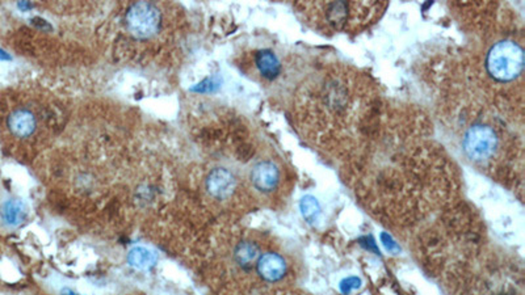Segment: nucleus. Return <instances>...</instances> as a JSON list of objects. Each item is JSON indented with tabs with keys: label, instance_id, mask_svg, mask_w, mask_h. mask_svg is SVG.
Returning <instances> with one entry per match:
<instances>
[{
	"label": "nucleus",
	"instance_id": "nucleus-1",
	"mask_svg": "<svg viewBox=\"0 0 525 295\" xmlns=\"http://www.w3.org/2000/svg\"><path fill=\"white\" fill-rule=\"evenodd\" d=\"M54 114L49 105L25 92L0 93V136L15 146L38 143Z\"/></svg>",
	"mask_w": 525,
	"mask_h": 295
},
{
	"label": "nucleus",
	"instance_id": "nucleus-2",
	"mask_svg": "<svg viewBox=\"0 0 525 295\" xmlns=\"http://www.w3.org/2000/svg\"><path fill=\"white\" fill-rule=\"evenodd\" d=\"M386 4L382 3H306V15L318 28L331 32L349 31L374 20Z\"/></svg>",
	"mask_w": 525,
	"mask_h": 295
},
{
	"label": "nucleus",
	"instance_id": "nucleus-3",
	"mask_svg": "<svg viewBox=\"0 0 525 295\" xmlns=\"http://www.w3.org/2000/svg\"><path fill=\"white\" fill-rule=\"evenodd\" d=\"M524 67V51L521 45L512 40L499 41L490 49L486 57V70L499 83L513 82L521 75Z\"/></svg>",
	"mask_w": 525,
	"mask_h": 295
},
{
	"label": "nucleus",
	"instance_id": "nucleus-4",
	"mask_svg": "<svg viewBox=\"0 0 525 295\" xmlns=\"http://www.w3.org/2000/svg\"><path fill=\"white\" fill-rule=\"evenodd\" d=\"M163 23L162 11L149 2L132 4L125 14V28L134 38L149 40L160 32Z\"/></svg>",
	"mask_w": 525,
	"mask_h": 295
},
{
	"label": "nucleus",
	"instance_id": "nucleus-5",
	"mask_svg": "<svg viewBox=\"0 0 525 295\" xmlns=\"http://www.w3.org/2000/svg\"><path fill=\"white\" fill-rule=\"evenodd\" d=\"M499 134L495 126L488 123H474L465 132L462 147L469 159L482 163L487 162L499 149Z\"/></svg>",
	"mask_w": 525,
	"mask_h": 295
},
{
	"label": "nucleus",
	"instance_id": "nucleus-6",
	"mask_svg": "<svg viewBox=\"0 0 525 295\" xmlns=\"http://www.w3.org/2000/svg\"><path fill=\"white\" fill-rule=\"evenodd\" d=\"M237 179L234 173L226 168H214L206 176L205 187L210 196L218 201H225L230 198L231 194L237 189Z\"/></svg>",
	"mask_w": 525,
	"mask_h": 295
},
{
	"label": "nucleus",
	"instance_id": "nucleus-7",
	"mask_svg": "<svg viewBox=\"0 0 525 295\" xmlns=\"http://www.w3.org/2000/svg\"><path fill=\"white\" fill-rule=\"evenodd\" d=\"M256 273L261 281L276 283L284 279L288 273V264L282 254L275 251H265L260 256L256 266Z\"/></svg>",
	"mask_w": 525,
	"mask_h": 295
},
{
	"label": "nucleus",
	"instance_id": "nucleus-8",
	"mask_svg": "<svg viewBox=\"0 0 525 295\" xmlns=\"http://www.w3.org/2000/svg\"><path fill=\"white\" fill-rule=\"evenodd\" d=\"M263 254L261 247L259 243L251 239H242L231 249V261L239 270L248 273L255 270L260 256ZM258 274V273H256Z\"/></svg>",
	"mask_w": 525,
	"mask_h": 295
},
{
	"label": "nucleus",
	"instance_id": "nucleus-9",
	"mask_svg": "<svg viewBox=\"0 0 525 295\" xmlns=\"http://www.w3.org/2000/svg\"><path fill=\"white\" fill-rule=\"evenodd\" d=\"M251 181L260 192H272L280 181L278 168L272 162H260L251 171Z\"/></svg>",
	"mask_w": 525,
	"mask_h": 295
},
{
	"label": "nucleus",
	"instance_id": "nucleus-10",
	"mask_svg": "<svg viewBox=\"0 0 525 295\" xmlns=\"http://www.w3.org/2000/svg\"><path fill=\"white\" fill-rule=\"evenodd\" d=\"M255 66L263 79L273 80L281 72V63L271 50H260L255 55Z\"/></svg>",
	"mask_w": 525,
	"mask_h": 295
},
{
	"label": "nucleus",
	"instance_id": "nucleus-11",
	"mask_svg": "<svg viewBox=\"0 0 525 295\" xmlns=\"http://www.w3.org/2000/svg\"><path fill=\"white\" fill-rule=\"evenodd\" d=\"M2 217L3 221L10 226H19L27 217V207L21 201L11 200L4 204Z\"/></svg>",
	"mask_w": 525,
	"mask_h": 295
},
{
	"label": "nucleus",
	"instance_id": "nucleus-12",
	"mask_svg": "<svg viewBox=\"0 0 525 295\" xmlns=\"http://www.w3.org/2000/svg\"><path fill=\"white\" fill-rule=\"evenodd\" d=\"M156 261V256L153 251H150L147 248L137 247L133 248L129 253V262L138 269H149L151 268Z\"/></svg>",
	"mask_w": 525,
	"mask_h": 295
},
{
	"label": "nucleus",
	"instance_id": "nucleus-13",
	"mask_svg": "<svg viewBox=\"0 0 525 295\" xmlns=\"http://www.w3.org/2000/svg\"><path fill=\"white\" fill-rule=\"evenodd\" d=\"M301 211L306 221L308 223H312L318 219L319 214H321V206L314 197L306 196L301 201Z\"/></svg>",
	"mask_w": 525,
	"mask_h": 295
},
{
	"label": "nucleus",
	"instance_id": "nucleus-14",
	"mask_svg": "<svg viewBox=\"0 0 525 295\" xmlns=\"http://www.w3.org/2000/svg\"><path fill=\"white\" fill-rule=\"evenodd\" d=\"M360 285H361V281L357 277H348L340 282V290L343 294H349L352 290L359 288Z\"/></svg>",
	"mask_w": 525,
	"mask_h": 295
},
{
	"label": "nucleus",
	"instance_id": "nucleus-15",
	"mask_svg": "<svg viewBox=\"0 0 525 295\" xmlns=\"http://www.w3.org/2000/svg\"><path fill=\"white\" fill-rule=\"evenodd\" d=\"M382 238L383 240H385V245H386L387 248H394L395 247V244L393 243V240L389 238V236H386V235H382Z\"/></svg>",
	"mask_w": 525,
	"mask_h": 295
},
{
	"label": "nucleus",
	"instance_id": "nucleus-16",
	"mask_svg": "<svg viewBox=\"0 0 525 295\" xmlns=\"http://www.w3.org/2000/svg\"><path fill=\"white\" fill-rule=\"evenodd\" d=\"M0 59H10V57L3 50H0Z\"/></svg>",
	"mask_w": 525,
	"mask_h": 295
}]
</instances>
